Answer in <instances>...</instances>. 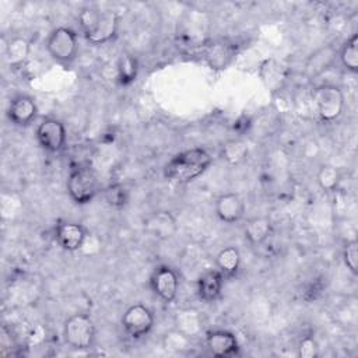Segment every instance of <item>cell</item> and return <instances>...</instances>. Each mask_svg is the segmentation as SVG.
<instances>
[{
    "label": "cell",
    "mask_w": 358,
    "mask_h": 358,
    "mask_svg": "<svg viewBox=\"0 0 358 358\" xmlns=\"http://www.w3.org/2000/svg\"><path fill=\"white\" fill-rule=\"evenodd\" d=\"M211 155L207 150L196 147L175 154L164 166L166 180L176 185H186L203 175L211 165Z\"/></svg>",
    "instance_id": "1"
},
{
    "label": "cell",
    "mask_w": 358,
    "mask_h": 358,
    "mask_svg": "<svg viewBox=\"0 0 358 358\" xmlns=\"http://www.w3.org/2000/svg\"><path fill=\"white\" fill-rule=\"evenodd\" d=\"M78 24L84 38L91 45L112 41L119 28V14L113 10L101 11L96 7H84L78 14Z\"/></svg>",
    "instance_id": "2"
},
{
    "label": "cell",
    "mask_w": 358,
    "mask_h": 358,
    "mask_svg": "<svg viewBox=\"0 0 358 358\" xmlns=\"http://www.w3.org/2000/svg\"><path fill=\"white\" fill-rule=\"evenodd\" d=\"M99 190L98 178L90 165H74L67 176V193L76 204H88Z\"/></svg>",
    "instance_id": "3"
},
{
    "label": "cell",
    "mask_w": 358,
    "mask_h": 358,
    "mask_svg": "<svg viewBox=\"0 0 358 358\" xmlns=\"http://www.w3.org/2000/svg\"><path fill=\"white\" fill-rule=\"evenodd\" d=\"M312 102L322 122H334L343 113L344 94L334 84H322L312 90Z\"/></svg>",
    "instance_id": "4"
},
{
    "label": "cell",
    "mask_w": 358,
    "mask_h": 358,
    "mask_svg": "<svg viewBox=\"0 0 358 358\" xmlns=\"http://www.w3.org/2000/svg\"><path fill=\"white\" fill-rule=\"evenodd\" d=\"M64 341L74 350H87L95 340V323L87 313H76L64 322Z\"/></svg>",
    "instance_id": "5"
},
{
    "label": "cell",
    "mask_w": 358,
    "mask_h": 358,
    "mask_svg": "<svg viewBox=\"0 0 358 358\" xmlns=\"http://www.w3.org/2000/svg\"><path fill=\"white\" fill-rule=\"evenodd\" d=\"M46 49L49 55L60 63L73 62L78 49L76 31L69 27L55 28L46 39Z\"/></svg>",
    "instance_id": "6"
},
{
    "label": "cell",
    "mask_w": 358,
    "mask_h": 358,
    "mask_svg": "<svg viewBox=\"0 0 358 358\" xmlns=\"http://www.w3.org/2000/svg\"><path fill=\"white\" fill-rule=\"evenodd\" d=\"M154 313L141 303L131 305L122 316V327L131 340H140L147 336L154 326Z\"/></svg>",
    "instance_id": "7"
},
{
    "label": "cell",
    "mask_w": 358,
    "mask_h": 358,
    "mask_svg": "<svg viewBox=\"0 0 358 358\" xmlns=\"http://www.w3.org/2000/svg\"><path fill=\"white\" fill-rule=\"evenodd\" d=\"M236 53H238V45L227 39L210 42L203 48L204 62L211 70H215V71H221L229 67L235 60Z\"/></svg>",
    "instance_id": "8"
},
{
    "label": "cell",
    "mask_w": 358,
    "mask_h": 358,
    "mask_svg": "<svg viewBox=\"0 0 358 358\" xmlns=\"http://www.w3.org/2000/svg\"><path fill=\"white\" fill-rule=\"evenodd\" d=\"M36 140L48 152H59L66 144V127L55 117H45L36 127Z\"/></svg>",
    "instance_id": "9"
},
{
    "label": "cell",
    "mask_w": 358,
    "mask_h": 358,
    "mask_svg": "<svg viewBox=\"0 0 358 358\" xmlns=\"http://www.w3.org/2000/svg\"><path fill=\"white\" fill-rule=\"evenodd\" d=\"M150 285L152 292L162 302L169 303L176 298L178 288H179V278L173 268H171L166 264H161L152 271L150 277Z\"/></svg>",
    "instance_id": "10"
},
{
    "label": "cell",
    "mask_w": 358,
    "mask_h": 358,
    "mask_svg": "<svg viewBox=\"0 0 358 358\" xmlns=\"http://www.w3.org/2000/svg\"><path fill=\"white\" fill-rule=\"evenodd\" d=\"M259 77L263 85L271 92H280L288 80V69L277 59H264L259 66Z\"/></svg>",
    "instance_id": "11"
},
{
    "label": "cell",
    "mask_w": 358,
    "mask_h": 358,
    "mask_svg": "<svg viewBox=\"0 0 358 358\" xmlns=\"http://www.w3.org/2000/svg\"><path fill=\"white\" fill-rule=\"evenodd\" d=\"M88 232L87 229L77 222L63 221L59 222L55 229V239L59 246L67 252H77L83 248Z\"/></svg>",
    "instance_id": "12"
},
{
    "label": "cell",
    "mask_w": 358,
    "mask_h": 358,
    "mask_svg": "<svg viewBox=\"0 0 358 358\" xmlns=\"http://www.w3.org/2000/svg\"><path fill=\"white\" fill-rule=\"evenodd\" d=\"M206 347L211 355L220 358L235 357L239 354V344L236 337L227 330L207 331Z\"/></svg>",
    "instance_id": "13"
},
{
    "label": "cell",
    "mask_w": 358,
    "mask_h": 358,
    "mask_svg": "<svg viewBox=\"0 0 358 358\" xmlns=\"http://www.w3.org/2000/svg\"><path fill=\"white\" fill-rule=\"evenodd\" d=\"M144 229L150 236L158 241L169 239L176 232V218L165 210L154 211L145 218Z\"/></svg>",
    "instance_id": "14"
},
{
    "label": "cell",
    "mask_w": 358,
    "mask_h": 358,
    "mask_svg": "<svg viewBox=\"0 0 358 358\" xmlns=\"http://www.w3.org/2000/svg\"><path fill=\"white\" fill-rule=\"evenodd\" d=\"M215 214L225 224L239 222L245 215V201L236 193L220 194L215 200Z\"/></svg>",
    "instance_id": "15"
},
{
    "label": "cell",
    "mask_w": 358,
    "mask_h": 358,
    "mask_svg": "<svg viewBox=\"0 0 358 358\" xmlns=\"http://www.w3.org/2000/svg\"><path fill=\"white\" fill-rule=\"evenodd\" d=\"M36 103L32 96L29 95H17L11 99L7 116L8 120L18 127H25L32 123V120L36 117Z\"/></svg>",
    "instance_id": "16"
},
{
    "label": "cell",
    "mask_w": 358,
    "mask_h": 358,
    "mask_svg": "<svg viewBox=\"0 0 358 358\" xmlns=\"http://www.w3.org/2000/svg\"><path fill=\"white\" fill-rule=\"evenodd\" d=\"M224 275L217 270H207L204 271L197 280V295L201 301L211 303L218 299L224 285Z\"/></svg>",
    "instance_id": "17"
},
{
    "label": "cell",
    "mask_w": 358,
    "mask_h": 358,
    "mask_svg": "<svg viewBox=\"0 0 358 358\" xmlns=\"http://www.w3.org/2000/svg\"><path fill=\"white\" fill-rule=\"evenodd\" d=\"M175 327L189 337H197L204 330V316L194 308H182L175 313Z\"/></svg>",
    "instance_id": "18"
},
{
    "label": "cell",
    "mask_w": 358,
    "mask_h": 358,
    "mask_svg": "<svg viewBox=\"0 0 358 358\" xmlns=\"http://www.w3.org/2000/svg\"><path fill=\"white\" fill-rule=\"evenodd\" d=\"M273 231H274V227L268 217L249 218L243 227L245 239L253 246L263 245L271 236Z\"/></svg>",
    "instance_id": "19"
},
{
    "label": "cell",
    "mask_w": 358,
    "mask_h": 358,
    "mask_svg": "<svg viewBox=\"0 0 358 358\" xmlns=\"http://www.w3.org/2000/svg\"><path fill=\"white\" fill-rule=\"evenodd\" d=\"M336 55L337 50L333 46H324L320 48L319 50H316L313 55L309 56L308 62H306V74L309 77H315L322 74L324 70H327L336 60Z\"/></svg>",
    "instance_id": "20"
},
{
    "label": "cell",
    "mask_w": 358,
    "mask_h": 358,
    "mask_svg": "<svg viewBox=\"0 0 358 358\" xmlns=\"http://www.w3.org/2000/svg\"><path fill=\"white\" fill-rule=\"evenodd\" d=\"M29 41L24 36H14L11 38L7 45H6V50H4V57L6 62L10 67H20L25 63V60L28 59L29 55Z\"/></svg>",
    "instance_id": "21"
},
{
    "label": "cell",
    "mask_w": 358,
    "mask_h": 358,
    "mask_svg": "<svg viewBox=\"0 0 358 358\" xmlns=\"http://www.w3.org/2000/svg\"><path fill=\"white\" fill-rule=\"evenodd\" d=\"M138 74V60L134 55L123 52L116 64V78L120 85H130Z\"/></svg>",
    "instance_id": "22"
},
{
    "label": "cell",
    "mask_w": 358,
    "mask_h": 358,
    "mask_svg": "<svg viewBox=\"0 0 358 358\" xmlns=\"http://www.w3.org/2000/svg\"><path fill=\"white\" fill-rule=\"evenodd\" d=\"M218 270L222 273L225 278H231L236 275L241 266V253L234 246H227L218 252L215 259Z\"/></svg>",
    "instance_id": "23"
},
{
    "label": "cell",
    "mask_w": 358,
    "mask_h": 358,
    "mask_svg": "<svg viewBox=\"0 0 358 358\" xmlns=\"http://www.w3.org/2000/svg\"><path fill=\"white\" fill-rule=\"evenodd\" d=\"M192 337L182 333L176 327L171 329L162 336V347L172 354H185L192 350Z\"/></svg>",
    "instance_id": "24"
},
{
    "label": "cell",
    "mask_w": 358,
    "mask_h": 358,
    "mask_svg": "<svg viewBox=\"0 0 358 358\" xmlns=\"http://www.w3.org/2000/svg\"><path fill=\"white\" fill-rule=\"evenodd\" d=\"M248 152H249V148L246 143L243 140L234 138L224 143V145L221 147L220 155L228 165H239L246 159Z\"/></svg>",
    "instance_id": "25"
},
{
    "label": "cell",
    "mask_w": 358,
    "mask_h": 358,
    "mask_svg": "<svg viewBox=\"0 0 358 358\" xmlns=\"http://www.w3.org/2000/svg\"><path fill=\"white\" fill-rule=\"evenodd\" d=\"M340 62L344 69L351 73L358 71V35L352 34L340 50Z\"/></svg>",
    "instance_id": "26"
},
{
    "label": "cell",
    "mask_w": 358,
    "mask_h": 358,
    "mask_svg": "<svg viewBox=\"0 0 358 358\" xmlns=\"http://www.w3.org/2000/svg\"><path fill=\"white\" fill-rule=\"evenodd\" d=\"M317 185L324 192H336L338 189V185L341 182V173L338 168L330 164H324L319 168L316 175Z\"/></svg>",
    "instance_id": "27"
},
{
    "label": "cell",
    "mask_w": 358,
    "mask_h": 358,
    "mask_svg": "<svg viewBox=\"0 0 358 358\" xmlns=\"http://www.w3.org/2000/svg\"><path fill=\"white\" fill-rule=\"evenodd\" d=\"M105 203L116 210L123 208L129 203V190L122 183H110L102 189Z\"/></svg>",
    "instance_id": "28"
},
{
    "label": "cell",
    "mask_w": 358,
    "mask_h": 358,
    "mask_svg": "<svg viewBox=\"0 0 358 358\" xmlns=\"http://www.w3.org/2000/svg\"><path fill=\"white\" fill-rule=\"evenodd\" d=\"M343 259L347 268L355 275L357 267H358V243L355 239L345 242L344 250H343Z\"/></svg>",
    "instance_id": "29"
},
{
    "label": "cell",
    "mask_w": 358,
    "mask_h": 358,
    "mask_svg": "<svg viewBox=\"0 0 358 358\" xmlns=\"http://www.w3.org/2000/svg\"><path fill=\"white\" fill-rule=\"evenodd\" d=\"M298 355L301 358H316L319 355V344L312 336H305L298 344Z\"/></svg>",
    "instance_id": "30"
},
{
    "label": "cell",
    "mask_w": 358,
    "mask_h": 358,
    "mask_svg": "<svg viewBox=\"0 0 358 358\" xmlns=\"http://www.w3.org/2000/svg\"><path fill=\"white\" fill-rule=\"evenodd\" d=\"M15 341L11 337V331L7 330L6 326L1 327V336H0V355L1 357H11L14 355L15 350Z\"/></svg>",
    "instance_id": "31"
}]
</instances>
